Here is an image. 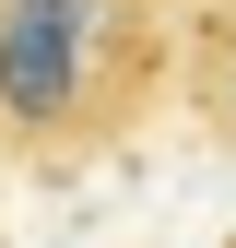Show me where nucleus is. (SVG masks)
<instances>
[{
  "mask_svg": "<svg viewBox=\"0 0 236 248\" xmlns=\"http://www.w3.org/2000/svg\"><path fill=\"white\" fill-rule=\"evenodd\" d=\"M189 95H201V118L236 142V0H213V12L189 24Z\"/></svg>",
  "mask_w": 236,
  "mask_h": 248,
  "instance_id": "nucleus-2",
  "label": "nucleus"
},
{
  "mask_svg": "<svg viewBox=\"0 0 236 248\" xmlns=\"http://www.w3.org/2000/svg\"><path fill=\"white\" fill-rule=\"evenodd\" d=\"M165 83V0H0V154H95Z\"/></svg>",
  "mask_w": 236,
  "mask_h": 248,
  "instance_id": "nucleus-1",
  "label": "nucleus"
}]
</instances>
